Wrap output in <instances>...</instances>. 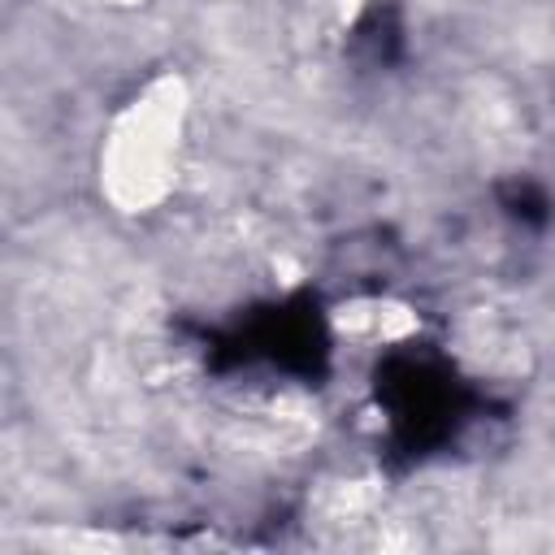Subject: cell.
I'll return each instance as SVG.
<instances>
[{"label":"cell","mask_w":555,"mask_h":555,"mask_svg":"<svg viewBox=\"0 0 555 555\" xmlns=\"http://www.w3.org/2000/svg\"><path fill=\"white\" fill-rule=\"evenodd\" d=\"M186 126L191 87L178 69L147 78L108 117L95 152V182L113 212L147 217L173 195L186 156Z\"/></svg>","instance_id":"obj_1"},{"label":"cell","mask_w":555,"mask_h":555,"mask_svg":"<svg viewBox=\"0 0 555 555\" xmlns=\"http://www.w3.org/2000/svg\"><path fill=\"white\" fill-rule=\"evenodd\" d=\"M104 4H113V9H134V4H143V0H104Z\"/></svg>","instance_id":"obj_2"},{"label":"cell","mask_w":555,"mask_h":555,"mask_svg":"<svg viewBox=\"0 0 555 555\" xmlns=\"http://www.w3.org/2000/svg\"><path fill=\"white\" fill-rule=\"evenodd\" d=\"M221 4H225V0H221Z\"/></svg>","instance_id":"obj_3"}]
</instances>
